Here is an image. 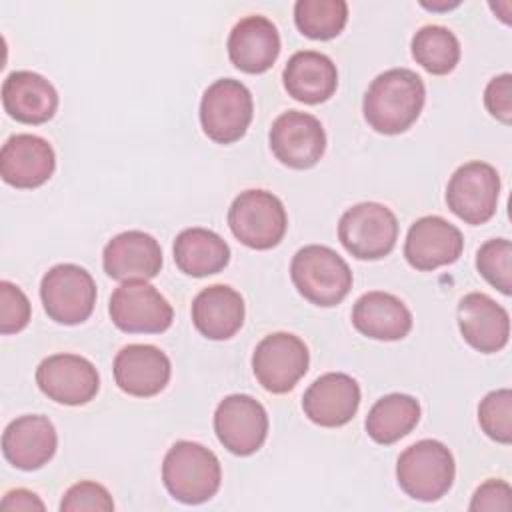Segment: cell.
Returning a JSON list of instances; mask_svg holds the SVG:
<instances>
[{"mask_svg":"<svg viewBox=\"0 0 512 512\" xmlns=\"http://www.w3.org/2000/svg\"><path fill=\"white\" fill-rule=\"evenodd\" d=\"M484 104H486V110L502 124L512 122V76L510 74L494 76L488 82L484 90Z\"/></svg>","mask_w":512,"mask_h":512,"instance_id":"obj_36","label":"cell"},{"mask_svg":"<svg viewBox=\"0 0 512 512\" xmlns=\"http://www.w3.org/2000/svg\"><path fill=\"white\" fill-rule=\"evenodd\" d=\"M476 268L496 290L510 296L512 292V244L506 238H492L476 252Z\"/></svg>","mask_w":512,"mask_h":512,"instance_id":"obj_31","label":"cell"},{"mask_svg":"<svg viewBox=\"0 0 512 512\" xmlns=\"http://www.w3.org/2000/svg\"><path fill=\"white\" fill-rule=\"evenodd\" d=\"M214 432L228 452L250 456L268 436V414L252 396L230 394L216 406Z\"/></svg>","mask_w":512,"mask_h":512,"instance_id":"obj_12","label":"cell"},{"mask_svg":"<svg viewBox=\"0 0 512 512\" xmlns=\"http://www.w3.org/2000/svg\"><path fill=\"white\" fill-rule=\"evenodd\" d=\"M118 388L136 398L160 394L170 380V358L152 344H128L114 358Z\"/></svg>","mask_w":512,"mask_h":512,"instance_id":"obj_17","label":"cell"},{"mask_svg":"<svg viewBox=\"0 0 512 512\" xmlns=\"http://www.w3.org/2000/svg\"><path fill=\"white\" fill-rule=\"evenodd\" d=\"M478 424L494 442H512V392L508 388L492 390L480 400Z\"/></svg>","mask_w":512,"mask_h":512,"instance_id":"obj_32","label":"cell"},{"mask_svg":"<svg viewBox=\"0 0 512 512\" xmlns=\"http://www.w3.org/2000/svg\"><path fill=\"white\" fill-rule=\"evenodd\" d=\"M58 448L54 424L42 414L12 420L2 434L4 458L18 470H38L52 460Z\"/></svg>","mask_w":512,"mask_h":512,"instance_id":"obj_20","label":"cell"},{"mask_svg":"<svg viewBox=\"0 0 512 512\" xmlns=\"http://www.w3.org/2000/svg\"><path fill=\"white\" fill-rule=\"evenodd\" d=\"M420 420V404L408 394H388L376 400L366 416V432L378 444H394L410 434Z\"/></svg>","mask_w":512,"mask_h":512,"instance_id":"obj_28","label":"cell"},{"mask_svg":"<svg viewBox=\"0 0 512 512\" xmlns=\"http://www.w3.org/2000/svg\"><path fill=\"white\" fill-rule=\"evenodd\" d=\"M2 104L22 124H44L58 110V92L42 74L16 70L2 84Z\"/></svg>","mask_w":512,"mask_h":512,"instance_id":"obj_23","label":"cell"},{"mask_svg":"<svg viewBox=\"0 0 512 512\" xmlns=\"http://www.w3.org/2000/svg\"><path fill=\"white\" fill-rule=\"evenodd\" d=\"M40 298L50 320L76 326L90 318L96 304V282L78 264H56L40 282Z\"/></svg>","mask_w":512,"mask_h":512,"instance_id":"obj_8","label":"cell"},{"mask_svg":"<svg viewBox=\"0 0 512 512\" xmlns=\"http://www.w3.org/2000/svg\"><path fill=\"white\" fill-rule=\"evenodd\" d=\"M254 114L250 90L234 78L212 82L200 100V124L204 134L218 144L240 140Z\"/></svg>","mask_w":512,"mask_h":512,"instance_id":"obj_6","label":"cell"},{"mask_svg":"<svg viewBox=\"0 0 512 512\" xmlns=\"http://www.w3.org/2000/svg\"><path fill=\"white\" fill-rule=\"evenodd\" d=\"M60 510L62 512H82V510L110 512V510H114V500L102 484L92 482V480H82V482L72 484L64 492Z\"/></svg>","mask_w":512,"mask_h":512,"instance_id":"obj_33","label":"cell"},{"mask_svg":"<svg viewBox=\"0 0 512 512\" xmlns=\"http://www.w3.org/2000/svg\"><path fill=\"white\" fill-rule=\"evenodd\" d=\"M268 140L276 160L294 170L312 168L326 150V134L320 120L300 110L280 114L272 122Z\"/></svg>","mask_w":512,"mask_h":512,"instance_id":"obj_13","label":"cell"},{"mask_svg":"<svg viewBox=\"0 0 512 512\" xmlns=\"http://www.w3.org/2000/svg\"><path fill=\"white\" fill-rule=\"evenodd\" d=\"M36 384L50 400L64 406H80L98 394L100 376L88 358L62 352L38 364Z\"/></svg>","mask_w":512,"mask_h":512,"instance_id":"obj_14","label":"cell"},{"mask_svg":"<svg viewBox=\"0 0 512 512\" xmlns=\"http://www.w3.org/2000/svg\"><path fill=\"white\" fill-rule=\"evenodd\" d=\"M286 92L304 104L326 102L338 86L336 64L322 52L300 50L292 54L282 72Z\"/></svg>","mask_w":512,"mask_h":512,"instance_id":"obj_25","label":"cell"},{"mask_svg":"<svg viewBox=\"0 0 512 512\" xmlns=\"http://www.w3.org/2000/svg\"><path fill=\"white\" fill-rule=\"evenodd\" d=\"M162 482L174 500L202 504L218 492L222 468L212 450L198 442L180 440L164 456Z\"/></svg>","mask_w":512,"mask_h":512,"instance_id":"obj_2","label":"cell"},{"mask_svg":"<svg viewBox=\"0 0 512 512\" xmlns=\"http://www.w3.org/2000/svg\"><path fill=\"white\" fill-rule=\"evenodd\" d=\"M176 266L194 278L218 274L230 262V248L222 236L208 228L182 230L172 246Z\"/></svg>","mask_w":512,"mask_h":512,"instance_id":"obj_27","label":"cell"},{"mask_svg":"<svg viewBox=\"0 0 512 512\" xmlns=\"http://www.w3.org/2000/svg\"><path fill=\"white\" fill-rule=\"evenodd\" d=\"M338 238L354 258L380 260L396 246L398 220L384 204L360 202L340 216Z\"/></svg>","mask_w":512,"mask_h":512,"instance_id":"obj_7","label":"cell"},{"mask_svg":"<svg viewBox=\"0 0 512 512\" xmlns=\"http://www.w3.org/2000/svg\"><path fill=\"white\" fill-rule=\"evenodd\" d=\"M426 100L422 78L408 68H390L378 74L362 100L368 126L380 134L406 132L420 116Z\"/></svg>","mask_w":512,"mask_h":512,"instance_id":"obj_1","label":"cell"},{"mask_svg":"<svg viewBox=\"0 0 512 512\" xmlns=\"http://www.w3.org/2000/svg\"><path fill=\"white\" fill-rule=\"evenodd\" d=\"M308 362V348L298 336L290 332H274L256 344L252 372L264 390L284 394L306 374Z\"/></svg>","mask_w":512,"mask_h":512,"instance_id":"obj_11","label":"cell"},{"mask_svg":"<svg viewBox=\"0 0 512 512\" xmlns=\"http://www.w3.org/2000/svg\"><path fill=\"white\" fill-rule=\"evenodd\" d=\"M0 508L2 510H44V502L30 490L26 488H16V490H10L4 494L2 502H0Z\"/></svg>","mask_w":512,"mask_h":512,"instance_id":"obj_37","label":"cell"},{"mask_svg":"<svg viewBox=\"0 0 512 512\" xmlns=\"http://www.w3.org/2000/svg\"><path fill=\"white\" fill-rule=\"evenodd\" d=\"M290 278L308 302L330 308L340 304L352 288V270L332 248L308 244L290 262Z\"/></svg>","mask_w":512,"mask_h":512,"instance_id":"obj_3","label":"cell"},{"mask_svg":"<svg viewBox=\"0 0 512 512\" xmlns=\"http://www.w3.org/2000/svg\"><path fill=\"white\" fill-rule=\"evenodd\" d=\"M500 176L494 166L470 160L456 168L446 186L448 208L466 224L478 226L496 214Z\"/></svg>","mask_w":512,"mask_h":512,"instance_id":"obj_10","label":"cell"},{"mask_svg":"<svg viewBox=\"0 0 512 512\" xmlns=\"http://www.w3.org/2000/svg\"><path fill=\"white\" fill-rule=\"evenodd\" d=\"M354 328L372 340H402L412 330V314L408 306L388 292H366L352 308Z\"/></svg>","mask_w":512,"mask_h":512,"instance_id":"obj_24","label":"cell"},{"mask_svg":"<svg viewBox=\"0 0 512 512\" xmlns=\"http://www.w3.org/2000/svg\"><path fill=\"white\" fill-rule=\"evenodd\" d=\"M458 328L462 338L478 352L492 354L508 344L510 316L496 300L482 292L466 294L458 304Z\"/></svg>","mask_w":512,"mask_h":512,"instance_id":"obj_21","label":"cell"},{"mask_svg":"<svg viewBox=\"0 0 512 512\" xmlns=\"http://www.w3.org/2000/svg\"><path fill=\"white\" fill-rule=\"evenodd\" d=\"M108 312L114 326L128 334H160L174 318L168 300L146 280H128L114 288Z\"/></svg>","mask_w":512,"mask_h":512,"instance_id":"obj_9","label":"cell"},{"mask_svg":"<svg viewBox=\"0 0 512 512\" xmlns=\"http://www.w3.org/2000/svg\"><path fill=\"white\" fill-rule=\"evenodd\" d=\"M412 58L430 74L444 76L460 60V42L452 30L438 24L422 26L412 38Z\"/></svg>","mask_w":512,"mask_h":512,"instance_id":"obj_29","label":"cell"},{"mask_svg":"<svg viewBox=\"0 0 512 512\" xmlns=\"http://www.w3.org/2000/svg\"><path fill=\"white\" fill-rule=\"evenodd\" d=\"M56 168V156L48 140L36 134H14L0 150V176L14 188H38Z\"/></svg>","mask_w":512,"mask_h":512,"instance_id":"obj_19","label":"cell"},{"mask_svg":"<svg viewBox=\"0 0 512 512\" xmlns=\"http://www.w3.org/2000/svg\"><path fill=\"white\" fill-rule=\"evenodd\" d=\"M468 508L472 512H480V510L510 512L512 510V490H510L508 482L498 480V478L486 480L484 484H480L476 488Z\"/></svg>","mask_w":512,"mask_h":512,"instance_id":"obj_35","label":"cell"},{"mask_svg":"<svg viewBox=\"0 0 512 512\" xmlns=\"http://www.w3.org/2000/svg\"><path fill=\"white\" fill-rule=\"evenodd\" d=\"M456 464L452 452L438 440H418L396 462L398 486L414 500L436 502L454 484Z\"/></svg>","mask_w":512,"mask_h":512,"instance_id":"obj_4","label":"cell"},{"mask_svg":"<svg viewBox=\"0 0 512 512\" xmlns=\"http://www.w3.org/2000/svg\"><path fill=\"white\" fill-rule=\"evenodd\" d=\"M102 266L112 280H150L162 268V248L154 236L126 230L104 246Z\"/></svg>","mask_w":512,"mask_h":512,"instance_id":"obj_18","label":"cell"},{"mask_svg":"<svg viewBox=\"0 0 512 512\" xmlns=\"http://www.w3.org/2000/svg\"><path fill=\"white\" fill-rule=\"evenodd\" d=\"M30 322V300L12 282H0V332L14 334Z\"/></svg>","mask_w":512,"mask_h":512,"instance_id":"obj_34","label":"cell"},{"mask_svg":"<svg viewBox=\"0 0 512 512\" xmlns=\"http://www.w3.org/2000/svg\"><path fill=\"white\" fill-rule=\"evenodd\" d=\"M228 226L244 246L270 250L282 242L288 228V216L276 194L252 188L240 192L232 200L228 208Z\"/></svg>","mask_w":512,"mask_h":512,"instance_id":"obj_5","label":"cell"},{"mask_svg":"<svg viewBox=\"0 0 512 512\" xmlns=\"http://www.w3.org/2000/svg\"><path fill=\"white\" fill-rule=\"evenodd\" d=\"M192 322L208 340H228L244 324V300L234 288L212 284L192 300Z\"/></svg>","mask_w":512,"mask_h":512,"instance_id":"obj_26","label":"cell"},{"mask_svg":"<svg viewBox=\"0 0 512 512\" xmlns=\"http://www.w3.org/2000/svg\"><path fill=\"white\" fill-rule=\"evenodd\" d=\"M348 20L344 0H298L294 4V22L298 30L312 40L336 38Z\"/></svg>","mask_w":512,"mask_h":512,"instance_id":"obj_30","label":"cell"},{"mask_svg":"<svg viewBox=\"0 0 512 512\" xmlns=\"http://www.w3.org/2000/svg\"><path fill=\"white\" fill-rule=\"evenodd\" d=\"M462 250V232L442 216L418 218L404 240V256L408 264L422 272L454 264Z\"/></svg>","mask_w":512,"mask_h":512,"instance_id":"obj_15","label":"cell"},{"mask_svg":"<svg viewBox=\"0 0 512 512\" xmlns=\"http://www.w3.org/2000/svg\"><path fill=\"white\" fill-rule=\"evenodd\" d=\"M360 406V386L344 372H328L316 378L302 396V410L310 422L324 428L348 424Z\"/></svg>","mask_w":512,"mask_h":512,"instance_id":"obj_16","label":"cell"},{"mask_svg":"<svg viewBox=\"0 0 512 512\" xmlns=\"http://www.w3.org/2000/svg\"><path fill=\"white\" fill-rule=\"evenodd\" d=\"M230 62L246 74H262L276 62L280 54L278 28L260 14L244 16L234 24L228 36Z\"/></svg>","mask_w":512,"mask_h":512,"instance_id":"obj_22","label":"cell"}]
</instances>
